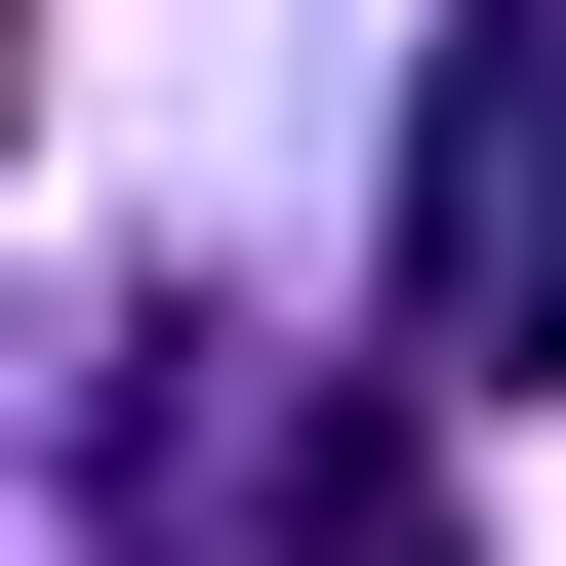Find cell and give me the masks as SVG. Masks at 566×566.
Here are the masks:
<instances>
[{
	"label": "cell",
	"instance_id": "obj_1",
	"mask_svg": "<svg viewBox=\"0 0 566 566\" xmlns=\"http://www.w3.org/2000/svg\"><path fill=\"white\" fill-rule=\"evenodd\" d=\"M82 485H122V566H446V446H405L365 365H324V405H202V365H82Z\"/></svg>",
	"mask_w": 566,
	"mask_h": 566
},
{
	"label": "cell",
	"instance_id": "obj_2",
	"mask_svg": "<svg viewBox=\"0 0 566 566\" xmlns=\"http://www.w3.org/2000/svg\"><path fill=\"white\" fill-rule=\"evenodd\" d=\"M526 365H566V324H526Z\"/></svg>",
	"mask_w": 566,
	"mask_h": 566
}]
</instances>
